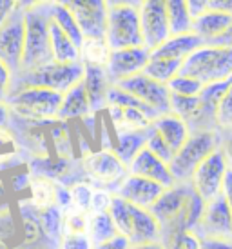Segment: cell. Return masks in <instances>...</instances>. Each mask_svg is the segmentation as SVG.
Returning a JSON list of instances; mask_svg holds the SVG:
<instances>
[{
  "mask_svg": "<svg viewBox=\"0 0 232 249\" xmlns=\"http://www.w3.org/2000/svg\"><path fill=\"white\" fill-rule=\"evenodd\" d=\"M165 11L169 22V33L172 35H183L192 31V17L185 0H165Z\"/></svg>",
  "mask_w": 232,
  "mask_h": 249,
  "instance_id": "484cf974",
  "label": "cell"
},
{
  "mask_svg": "<svg viewBox=\"0 0 232 249\" xmlns=\"http://www.w3.org/2000/svg\"><path fill=\"white\" fill-rule=\"evenodd\" d=\"M145 0H105V4L109 9L113 7H133V9H140Z\"/></svg>",
  "mask_w": 232,
  "mask_h": 249,
  "instance_id": "f907efd6",
  "label": "cell"
},
{
  "mask_svg": "<svg viewBox=\"0 0 232 249\" xmlns=\"http://www.w3.org/2000/svg\"><path fill=\"white\" fill-rule=\"evenodd\" d=\"M0 249H6V248H4V246H2V244H0Z\"/></svg>",
  "mask_w": 232,
  "mask_h": 249,
  "instance_id": "94428289",
  "label": "cell"
},
{
  "mask_svg": "<svg viewBox=\"0 0 232 249\" xmlns=\"http://www.w3.org/2000/svg\"><path fill=\"white\" fill-rule=\"evenodd\" d=\"M211 11H219V13L232 15V0H211Z\"/></svg>",
  "mask_w": 232,
  "mask_h": 249,
  "instance_id": "816d5d0a",
  "label": "cell"
},
{
  "mask_svg": "<svg viewBox=\"0 0 232 249\" xmlns=\"http://www.w3.org/2000/svg\"><path fill=\"white\" fill-rule=\"evenodd\" d=\"M162 236V224L149 209L131 206V235L129 244L156 242Z\"/></svg>",
  "mask_w": 232,
  "mask_h": 249,
  "instance_id": "d6986e66",
  "label": "cell"
},
{
  "mask_svg": "<svg viewBox=\"0 0 232 249\" xmlns=\"http://www.w3.org/2000/svg\"><path fill=\"white\" fill-rule=\"evenodd\" d=\"M127 169H129V175H136V177H142V178L152 180L160 186H164L165 189L176 184L174 178H172L171 169H169V164H165L164 160L154 157L147 147H144L133 159V162L129 164Z\"/></svg>",
  "mask_w": 232,
  "mask_h": 249,
  "instance_id": "e0dca14e",
  "label": "cell"
},
{
  "mask_svg": "<svg viewBox=\"0 0 232 249\" xmlns=\"http://www.w3.org/2000/svg\"><path fill=\"white\" fill-rule=\"evenodd\" d=\"M167 88H169L171 95H178V97H198L199 93H201V89H203V84L187 75H176L171 82L167 84Z\"/></svg>",
  "mask_w": 232,
  "mask_h": 249,
  "instance_id": "e575fe53",
  "label": "cell"
},
{
  "mask_svg": "<svg viewBox=\"0 0 232 249\" xmlns=\"http://www.w3.org/2000/svg\"><path fill=\"white\" fill-rule=\"evenodd\" d=\"M91 115V106L87 100V93L82 82L73 86L67 93L62 95V104L58 109V118L60 122L66 120H76V118H83Z\"/></svg>",
  "mask_w": 232,
  "mask_h": 249,
  "instance_id": "cb8c5ba5",
  "label": "cell"
},
{
  "mask_svg": "<svg viewBox=\"0 0 232 249\" xmlns=\"http://www.w3.org/2000/svg\"><path fill=\"white\" fill-rule=\"evenodd\" d=\"M11 80H13V71L0 60V104H6L11 93Z\"/></svg>",
  "mask_w": 232,
  "mask_h": 249,
  "instance_id": "f6af8a7d",
  "label": "cell"
},
{
  "mask_svg": "<svg viewBox=\"0 0 232 249\" xmlns=\"http://www.w3.org/2000/svg\"><path fill=\"white\" fill-rule=\"evenodd\" d=\"M82 84L87 93V100L91 106V113H98L107 107V91L113 86L103 66L83 64Z\"/></svg>",
  "mask_w": 232,
  "mask_h": 249,
  "instance_id": "ac0fdd59",
  "label": "cell"
},
{
  "mask_svg": "<svg viewBox=\"0 0 232 249\" xmlns=\"http://www.w3.org/2000/svg\"><path fill=\"white\" fill-rule=\"evenodd\" d=\"M60 249H93V244L85 233H66L60 242Z\"/></svg>",
  "mask_w": 232,
  "mask_h": 249,
  "instance_id": "7bdbcfd3",
  "label": "cell"
},
{
  "mask_svg": "<svg viewBox=\"0 0 232 249\" xmlns=\"http://www.w3.org/2000/svg\"><path fill=\"white\" fill-rule=\"evenodd\" d=\"M55 0H17V7L22 9V11H28V9H33V7H40V6H48Z\"/></svg>",
  "mask_w": 232,
  "mask_h": 249,
  "instance_id": "f5cc1de1",
  "label": "cell"
},
{
  "mask_svg": "<svg viewBox=\"0 0 232 249\" xmlns=\"http://www.w3.org/2000/svg\"><path fill=\"white\" fill-rule=\"evenodd\" d=\"M232 26V15L219 11H205L192 20V33L198 35L203 44H211Z\"/></svg>",
  "mask_w": 232,
  "mask_h": 249,
  "instance_id": "ffe728a7",
  "label": "cell"
},
{
  "mask_svg": "<svg viewBox=\"0 0 232 249\" xmlns=\"http://www.w3.org/2000/svg\"><path fill=\"white\" fill-rule=\"evenodd\" d=\"M189 191H191L189 182H176L174 186L164 189L160 198L152 204V208L149 211L156 216V220L162 224V228L180 222V216L183 213Z\"/></svg>",
  "mask_w": 232,
  "mask_h": 249,
  "instance_id": "5bb4252c",
  "label": "cell"
},
{
  "mask_svg": "<svg viewBox=\"0 0 232 249\" xmlns=\"http://www.w3.org/2000/svg\"><path fill=\"white\" fill-rule=\"evenodd\" d=\"M62 104V93L44 88H24L13 91L6 106L17 115L29 120H56Z\"/></svg>",
  "mask_w": 232,
  "mask_h": 249,
  "instance_id": "5b68a950",
  "label": "cell"
},
{
  "mask_svg": "<svg viewBox=\"0 0 232 249\" xmlns=\"http://www.w3.org/2000/svg\"><path fill=\"white\" fill-rule=\"evenodd\" d=\"M71 191V202H73V209L80 211V213H87L91 208V196H93V189L87 184H75Z\"/></svg>",
  "mask_w": 232,
  "mask_h": 249,
  "instance_id": "74e56055",
  "label": "cell"
},
{
  "mask_svg": "<svg viewBox=\"0 0 232 249\" xmlns=\"http://www.w3.org/2000/svg\"><path fill=\"white\" fill-rule=\"evenodd\" d=\"M214 122L223 129H232V84L225 91L223 98L219 100L216 115H214Z\"/></svg>",
  "mask_w": 232,
  "mask_h": 249,
  "instance_id": "8d00e7d4",
  "label": "cell"
},
{
  "mask_svg": "<svg viewBox=\"0 0 232 249\" xmlns=\"http://www.w3.org/2000/svg\"><path fill=\"white\" fill-rule=\"evenodd\" d=\"M93 249H129V240L122 235H116L111 240H105L102 244L93 246Z\"/></svg>",
  "mask_w": 232,
  "mask_h": 249,
  "instance_id": "bcb514c9",
  "label": "cell"
},
{
  "mask_svg": "<svg viewBox=\"0 0 232 249\" xmlns=\"http://www.w3.org/2000/svg\"><path fill=\"white\" fill-rule=\"evenodd\" d=\"M51 17V15H49ZM49 42H51V55L53 62L58 64H73L82 62L80 48H76L73 40L62 31L55 22H49Z\"/></svg>",
  "mask_w": 232,
  "mask_h": 249,
  "instance_id": "d4e9b609",
  "label": "cell"
},
{
  "mask_svg": "<svg viewBox=\"0 0 232 249\" xmlns=\"http://www.w3.org/2000/svg\"><path fill=\"white\" fill-rule=\"evenodd\" d=\"M55 184H51L46 177H38L29 182L31 189V206L36 209H46L55 206Z\"/></svg>",
  "mask_w": 232,
  "mask_h": 249,
  "instance_id": "d6a6232c",
  "label": "cell"
},
{
  "mask_svg": "<svg viewBox=\"0 0 232 249\" xmlns=\"http://www.w3.org/2000/svg\"><path fill=\"white\" fill-rule=\"evenodd\" d=\"M83 62H51L31 71H17L11 80V93L24 88H44L56 93H67L73 86L82 82ZM9 93V95H11Z\"/></svg>",
  "mask_w": 232,
  "mask_h": 249,
  "instance_id": "6da1fadb",
  "label": "cell"
},
{
  "mask_svg": "<svg viewBox=\"0 0 232 249\" xmlns=\"http://www.w3.org/2000/svg\"><path fill=\"white\" fill-rule=\"evenodd\" d=\"M147 135H149V127L147 129H116L113 151L125 166L129 167L133 159L145 147Z\"/></svg>",
  "mask_w": 232,
  "mask_h": 249,
  "instance_id": "603a6c76",
  "label": "cell"
},
{
  "mask_svg": "<svg viewBox=\"0 0 232 249\" xmlns=\"http://www.w3.org/2000/svg\"><path fill=\"white\" fill-rule=\"evenodd\" d=\"M73 15L85 42L105 40L109 7L105 0H55Z\"/></svg>",
  "mask_w": 232,
  "mask_h": 249,
  "instance_id": "52a82bcc",
  "label": "cell"
},
{
  "mask_svg": "<svg viewBox=\"0 0 232 249\" xmlns=\"http://www.w3.org/2000/svg\"><path fill=\"white\" fill-rule=\"evenodd\" d=\"M9 118V107L6 104H0V127H6Z\"/></svg>",
  "mask_w": 232,
  "mask_h": 249,
  "instance_id": "6f0895ef",
  "label": "cell"
},
{
  "mask_svg": "<svg viewBox=\"0 0 232 249\" xmlns=\"http://www.w3.org/2000/svg\"><path fill=\"white\" fill-rule=\"evenodd\" d=\"M83 167H85V171L93 178L105 182V184L123 180L129 175L127 166L111 149L89 153L87 157H85V160H83Z\"/></svg>",
  "mask_w": 232,
  "mask_h": 249,
  "instance_id": "2e32d148",
  "label": "cell"
},
{
  "mask_svg": "<svg viewBox=\"0 0 232 249\" xmlns=\"http://www.w3.org/2000/svg\"><path fill=\"white\" fill-rule=\"evenodd\" d=\"M227 159L223 155V149L219 147L214 153H211L207 159L196 167V171L192 173L189 184L192 189L203 198L205 202L212 200L221 195V187H223V178L227 173Z\"/></svg>",
  "mask_w": 232,
  "mask_h": 249,
  "instance_id": "9c48e42d",
  "label": "cell"
},
{
  "mask_svg": "<svg viewBox=\"0 0 232 249\" xmlns=\"http://www.w3.org/2000/svg\"><path fill=\"white\" fill-rule=\"evenodd\" d=\"M172 115H176L183 120L185 124L191 129L192 122H201L203 115H201V102L198 97H178L171 95V111Z\"/></svg>",
  "mask_w": 232,
  "mask_h": 249,
  "instance_id": "4dcf8cb0",
  "label": "cell"
},
{
  "mask_svg": "<svg viewBox=\"0 0 232 249\" xmlns=\"http://www.w3.org/2000/svg\"><path fill=\"white\" fill-rule=\"evenodd\" d=\"M201 249H232L229 238H201Z\"/></svg>",
  "mask_w": 232,
  "mask_h": 249,
  "instance_id": "c3c4849f",
  "label": "cell"
},
{
  "mask_svg": "<svg viewBox=\"0 0 232 249\" xmlns=\"http://www.w3.org/2000/svg\"><path fill=\"white\" fill-rule=\"evenodd\" d=\"M171 249H201V238L194 231L176 229L171 238Z\"/></svg>",
  "mask_w": 232,
  "mask_h": 249,
  "instance_id": "f35d334b",
  "label": "cell"
},
{
  "mask_svg": "<svg viewBox=\"0 0 232 249\" xmlns=\"http://www.w3.org/2000/svg\"><path fill=\"white\" fill-rule=\"evenodd\" d=\"M113 198L107 191L103 189H98V191H93V196H91V208H89V213H107L113 204Z\"/></svg>",
  "mask_w": 232,
  "mask_h": 249,
  "instance_id": "ee69618b",
  "label": "cell"
},
{
  "mask_svg": "<svg viewBox=\"0 0 232 249\" xmlns=\"http://www.w3.org/2000/svg\"><path fill=\"white\" fill-rule=\"evenodd\" d=\"M11 144V137L4 131V127H0V149L4 147V145H9Z\"/></svg>",
  "mask_w": 232,
  "mask_h": 249,
  "instance_id": "680465c9",
  "label": "cell"
},
{
  "mask_svg": "<svg viewBox=\"0 0 232 249\" xmlns=\"http://www.w3.org/2000/svg\"><path fill=\"white\" fill-rule=\"evenodd\" d=\"M180 75L196 78L203 86L229 80L232 76V48L203 44L182 62Z\"/></svg>",
  "mask_w": 232,
  "mask_h": 249,
  "instance_id": "3957f363",
  "label": "cell"
},
{
  "mask_svg": "<svg viewBox=\"0 0 232 249\" xmlns=\"http://www.w3.org/2000/svg\"><path fill=\"white\" fill-rule=\"evenodd\" d=\"M221 195L227 200L229 208L232 211V167H227L225 178H223V187H221Z\"/></svg>",
  "mask_w": 232,
  "mask_h": 249,
  "instance_id": "681fc988",
  "label": "cell"
},
{
  "mask_svg": "<svg viewBox=\"0 0 232 249\" xmlns=\"http://www.w3.org/2000/svg\"><path fill=\"white\" fill-rule=\"evenodd\" d=\"M49 6V4H48ZM40 6L28 9L24 15L26 38H24V55L18 71H31L53 62L51 42H49V7Z\"/></svg>",
  "mask_w": 232,
  "mask_h": 249,
  "instance_id": "7a4b0ae2",
  "label": "cell"
},
{
  "mask_svg": "<svg viewBox=\"0 0 232 249\" xmlns=\"http://www.w3.org/2000/svg\"><path fill=\"white\" fill-rule=\"evenodd\" d=\"M4 195H6V186H4V182L0 180V198H2Z\"/></svg>",
  "mask_w": 232,
  "mask_h": 249,
  "instance_id": "91938a15",
  "label": "cell"
},
{
  "mask_svg": "<svg viewBox=\"0 0 232 249\" xmlns=\"http://www.w3.org/2000/svg\"><path fill=\"white\" fill-rule=\"evenodd\" d=\"M203 46V40L194 33H183V35H172L167 40L158 46L154 51H150V56L156 58H172V60H182L183 62L192 51Z\"/></svg>",
  "mask_w": 232,
  "mask_h": 249,
  "instance_id": "44dd1931",
  "label": "cell"
},
{
  "mask_svg": "<svg viewBox=\"0 0 232 249\" xmlns=\"http://www.w3.org/2000/svg\"><path fill=\"white\" fill-rule=\"evenodd\" d=\"M85 235L93 246L111 240L118 235L115 224L111 220L109 213H89L87 214V229Z\"/></svg>",
  "mask_w": 232,
  "mask_h": 249,
  "instance_id": "83f0119b",
  "label": "cell"
},
{
  "mask_svg": "<svg viewBox=\"0 0 232 249\" xmlns=\"http://www.w3.org/2000/svg\"><path fill=\"white\" fill-rule=\"evenodd\" d=\"M154 131L167 142V145L171 147L172 151L176 153L182 145L187 142V139L191 137V129L189 125L185 124L183 120L172 113H165L152 122Z\"/></svg>",
  "mask_w": 232,
  "mask_h": 249,
  "instance_id": "7402d4cb",
  "label": "cell"
},
{
  "mask_svg": "<svg viewBox=\"0 0 232 249\" xmlns=\"http://www.w3.org/2000/svg\"><path fill=\"white\" fill-rule=\"evenodd\" d=\"M169 249H171V248H169Z\"/></svg>",
  "mask_w": 232,
  "mask_h": 249,
  "instance_id": "6125c7cd",
  "label": "cell"
},
{
  "mask_svg": "<svg viewBox=\"0 0 232 249\" xmlns=\"http://www.w3.org/2000/svg\"><path fill=\"white\" fill-rule=\"evenodd\" d=\"M138 13H140V24H142L144 46L149 51H154L171 36L165 0H145L142 7L138 9Z\"/></svg>",
  "mask_w": 232,
  "mask_h": 249,
  "instance_id": "8fae6325",
  "label": "cell"
},
{
  "mask_svg": "<svg viewBox=\"0 0 232 249\" xmlns=\"http://www.w3.org/2000/svg\"><path fill=\"white\" fill-rule=\"evenodd\" d=\"M205 204H207V202H205L191 186V191H189V196H187V202H185L183 213H182V216H180V222H178L176 229L196 231L199 220H201V216H203Z\"/></svg>",
  "mask_w": 232,
  "mask_h": 249,
  "instance_id": "1f68e13d",
  "label": "cell"
},
{
  "mask_svg": "<svg viewBox=\"0 0 232 249\" xmlns=\"http://www.w3.org/2000/svg\"><path fill=\"white\" fill-rule=\"evenodd\" d=\"M22 229H24V238L26 242L33 244L36 242L42 236V229H40V222H38V216L33 213V211H22Z\"/></svg>",
  "mask_w": 232,
  "mask_h": 249,
  "instance_id": "ab89813d",
  "label": "cell"
},
{
  "mask_svg": "<svg viewBox=\"0 0 232 249\" xmlns=\"http://www.w3.org/2000/svg\"><path fill=\"white\" fill-rule=\"evenodd\" d=\"M185 2H187L192 20L201 13H205V11H209V6H211V0H185Z\"/></svg>",
  "mask_w": 232,
  "mask_h": 249,
  "instance_id": "7dc6e473",
  "label": "cell"
},
{
  "mask_svg": "<svg viewBox=\"0 0 232 249\" xmlns=\"http://www.w3.org/2000/svg\"><path fill=\"white\" fill-rule=\"evenodd\" d=\"M221 149H223V155H225L229 167H232V137H229V139H227L225 142H223Z\"/></svg>",
  "mask_w": 232,
  "mask_h": 249,
  "instance_id": "9f6ffc18",
  "label": "cell"
},
{
  "mask_svg": "<svg viewBox=\"0 0 232 249\" xmlns=\"http://www.w3.org/2000/svg\"><path fill=\"white\" fill-rule=\"evenodd\" d=\"M199 231V238H231L232 236V211L223 195L205 204L203 216L194 233Z\"/></svg>",
  "mask_w": 232,
  "mask_h": 249,
  "instance_id": "7c38bea8",
  "label": "cell"
},
{
  "mask_svg": "<svg viewBox=\"0 0 232 249\" xmlns=\"http://www.w3.org/2000/svg\"><path fill=\"white\" fill-rule=\"evenodd\" d=\"M64 229H66V233H85V229H87V213H80V211L73 209L64 218Z\"/></svg>",
  "mask_w": 232,
  "mask_h": 249,
  "instance_id": "b9f144b4",
  "label": "cell"
},
{
  "mask_svg": "<svg viewBox=\"0 0 232 249\" xmlns=\"http://www.w3.org/2000/svg\"><path fill=\"white\" fill-rule=\"evenodd\" d=\"M164 186H160L152 180L142 178L136 175H127L118 187V196L129 202L131 206L150 209L152 204L160 198V195L164 193Z\"/></svg>",
  "mask_w": 232,
  "mask_h": 249,
  "instance_id": "9a60e30c",
  "label": "cell"
},
{
  "mask_svg": "<svg viewBox=\"0 0 232 249\" xmlns=\"http://www.w3.org/2000/svg\"><path fill=\"white\" fill-rule=\"evenodd\" d=\"M182 70V60H172V58H156V56H150L147 66L144 68L145 76H149L152 80H156L160 84L171 82L176 75H180Z\"/></svg>",
  "mask_w": 232,
  "mask_h": 249,
  "instance_id": "f546056e",
  "label": "cell"
},
{
  "mask_svg": "<svg viewBox=\"0 0 232 249\" xmlns=\"http://www.w3.org/2000/svg\"><path fill=\"white\" fill-rule=\"evenodd\" d=\"M17 7V0H0V26L4 24L7 15Z\"/></svg>",
  "mask_w": 232,
  "mask_h": 249,
  "instance_id": "db71d44e",
  "label": "cell"
},
{
  "mask_svg": "<svg viewBox=\"0 0 232 249\" xmlns=\"http://www.w3.org/2000/svg\"><path fill=\"white\" fill-rule=\"evenodd\" d=\"M105 44L111 51L144 46L140 13L133 7H113L107 15Z\"/></svg>",
  "mask_w": 232,
  "mask_h": 249,
  "instance_id": "8992f818",
  "label": "cell"
},
{
  "mask_svg": "<svg viewBox=\"0 0 232 249\" xmlns=\"http://www.w3.org/2000/svg\"><path fill=\"white\" fill-rule=\"evenodd\" d=\"M107 213H109L111 220L115 224L118 235L125 236V238L129 240V235H131V204L129 202H125L123 198H120V196L116 195L115 198H113V204H111V208Z\"/></svg>",
  "mask_w": 232,
  "mask_h": 249,
  "instance_id": "836d02e7",
  "label": "cell"
},
{
  "mask_svg": "<svg viewBox=\"0 0 232 249\" xmlns=\"http://www.w3.org/2000/svg\"><path fill=\"white\" fill-rule=\"evenodd\" d=\"M34 166L48 178V177H58V175L64 173L67 169V160H64L62 157H56V159L38 160V162H34Z\"/></svg>",
  "mask_w": 232,
  "mask_h": 249,
  "instance_id": "60d3db41",
  "label": "cell"
},
{
  "mask_svg": "<svg viewBox=\"0 0 232 249\" xmlns=\"http://www.w3.org/2000/svg\"><path fill=\"white\" fill-rule=\"evenodd\" d=\"M150 58V51L145 46L140 48H127L111 51L105 71L109 76L111 84H116L120 80H125L129 76H134L142 73Z\"/></svg>",
  "mask_w": 232,
  "mask_h": 249,
  "instance_id": "4fadbf2b",
  "label": "cell"
},
{
  "mask_svg": "<svg viewBox=\"0 0 232 249\" xmlns=\"http://www.w3.org/2000/svg\"><path fill=\"white\" fill-rule=\"evenodd\" d=\"M219 147L221 145H219V137L216 131L203 129V131L191 133V137L174 153L169 164L174 182H189L196 167Z\"/></svg>",
  "mask_w": 232,
  "mask_h": 249,
  "instance_id": "277c9868",
  "label": "cell"
},
{
  "mask_svg": "<svg viewBox=\"0 0 232 249\" xmlns=\"http://www.w3.org/2000/svg\"><path fill=\"white\" fill-rule=\"evenodd\" d=\"M48 7H49V15H51V20L55 22L56 26L73 40V44H75L76 48L82 49L85 38H83L82 31L78 28V24H76L75 18H73V15L69 13L64 6L56 4V2H51Z\"/></svg>",
  "mask_w": 232,
  "mask_h": 249,
  "instance_id": "f1b7e54d",
  "label": "cell"
},
{
  "mask_svg": "<svg viewBox=\"0 0 232 249\" xmlns=\"http://www.w3.org/2000/svg\"><path fill=\"white\" fill-rule=\"evenodd\" d=\"M129 249H167L162 240L156 242H144V244H129Z\"/></svg>",
  "mask_w": 232,
  "mask_h": 249,
  "instance_id": "11a10c76",
  "label": "cell"
},
{
  "mask_svg": "<svg viewBox=\"0 0 232 249\" xmlns=\"http://www.w3.org/2000/svg\"><path fill=\"white\" fill-rule=\"evenodd\" d=\"M120 89L131 93L133 97H136L140 102L147 104L154 111H158L160 115H165L171 111V93L169 88L165 84H160L156 80H152L149 76H145L144 73H138L134 76H129L125 80L116 82Z\"/></svg>",
  "mask_w": 232,
  "mask_h": 249,
  "instance_id": "30bf717a",
  "label": "cell"
},
{
  "mask_svg": "<svg viewBox=\"0 0 232 249\" xmlns=\"http://www.w3.org/2000/svg\"><path fill=\"white\" fill-rule=\"evenodd\" d=\"M145 147H147L154 157H158L160 160H164L165 164H171L172 157H174V151H172L171 147L167 145V142H165V140L162 139L156 131H154L152 124H150V127H149V135H147Z\"/></svg>",
  "mask_w": 232,
  "mask_h": 249,
  "instance_id": "d590c367",
  "label": "cell"
},
{
  "mask_svg": "<svg viewBox=\"0 0 232 249\" xmlns=\"http://www.w3.org/2000/svg\"><path fill=\"white\" fill-rule=\"evenodd\" d=\"M24 15L26 11L15 7L0 26V60L13 71V75L20 70L22 55H24V38H26Z\"/></svg>",
  "mask_w": 232,
  "mask_h": 249,
  "instance_id": "ba28073f",
  "label": "cell"
},
{
  "mask_svg": "<svg viewBox=\"0 0 232 249\" xmlns=\"http://www.w3.org/2000/svg\"><path fill=\"white\" fill-rule=\"evenodd\" d=\"M38 222H40L42 236H46L48 244L51 246H60L64 238V213L56 206L40 209L38 213Z\"/></svg>",
  "mask_w": 232,
  "mask_h": 249,
  "instance_id": "4316f807",
  "label": "cell"
}]
</instances>
